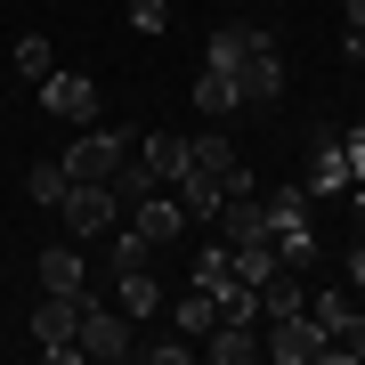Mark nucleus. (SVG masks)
<instances>
[{
    "label": "nucleus",
    "instance_id": "obj_1",
    "mask_svg": "<svg viewBox=\"0 0 365 365\" xmlns=\"http://www.w3.org/2000/svg\"><path fill=\"white\" fill-rule=\"evenodd\" d=\"M81 309H90L81 292H41V300H33V341H41V357H57V365L81 357Z\"/></svg>",
    "mask_w": 365,
    "mask_h": 365
},
{
    "label": "nucleus",
    "instance_id": "obj_32",
    "mask_svg": "<svg viewBox=\"0 0 365 365\" xmlns=\"http://www.w3.org/2000/svg\"><path fill=\"white\" fill-rule=\"evenodd\" d=\"M333 357H365V309H357V317H349V325H341V333H333Z\"/></svg>",
    "mask_w": 365,
    "mask_h": 365
},
{
    "label": "nucleus",
    "instance_id": "obj_26",
    "mask_svg": "<svg viewBox=\"0 0 365 365\" xmlns=\"http://www.w3.org/2000/svg\"><path fill=\"white\" fill-rule=\"evenodd\" d=\"M276 260L309 276V268H317V227H276Z\"/></svg>",
    "mask_w": 365,
    "mask_h": 365
},
{
    "label": "nucleus",
    "instance_id": "obj_12",
    "mask_svg": "<svg viewBox=\"0 0 365 365\" xmlns=\"http://www.w3.org/2000/svg\"><path fill=\"white\" fill-rule=\"evenodd\" d=\"M203 357L211 365H252V357H260V325H211L203 333Z\"/></svg>",
    "mask_w": 365,
    "mask_h": 365
},
{
    "label": "nucleus",
    "instance_id": "obj_8",
    "mask_svg": "<svg viewBox=\"0 0 365 365\" xmlns=\"http://www.w3.org/2000/svg\"><path fill=\"white\" fill-rule=\"evenodd\" d=\"M130 227L163 252V244H179V235H187V203L170 195V187H155V195H138V203H130Z\"/></svg>",
    "mask_w": 365,
    "mask_h": 365
},
{
    "label": "nucleus",
    "instance_id": "obj_6",
    "mask_svg": "<svg viewBox=\"0 0 365 365\" xmlns=\"http://www.w3.org/2000/svg\"><path fill=\"white\" fill-rule=\"evenodd\" d=\"M122 163H130V138H122V130H98V122H81V138L66 146V170H73V179H114Z\"/></svg>",
    "mask_w": 365,
    "mask_h": 365
},
{
    "label": "nucleus",
    "instance_id": "obj_34",
    "mask_svg": "<svg viewBox=\"0 0 365 365\" xmlns=\"http://www.w3.org/2000/svg\"><path fill=\"white\" fill-rule=\"evenodd\" d=\"M357 187H365V179H357ZM357 244H365V195H357Z\"/></svg>",
    "mask_w": 365,
    "mask_h": 365
},
{
    "label": "nucleus",
    "instance_id": "obj_29",
    "mask_svg": "<svg viewBox=\"0 0 365 365\" xmlns=\"http://www.w3.org/2000/svg\"><path fill=\"white\" fill-rule=\"evenodd\" d=\"M138 357H146V365H187L195 349H187V333H179V341H138Z\"/></svg>",
    "mask_w": 365,
    "mask_h": 365
},
{
    "label": "nucleus",
    "instance_id": "obj_28",
    "mask_svg": "<svg viewBox=\"0 0 365 365\" xmlns=\"http://www.w3.org/2000/svg\"><path fill=\"white\" fill-rule=\"evenodd\" d=\"M155 260V244H146L138 227H114V276H130V268H146Z\"/></svg>",
    "mask_w": 365,
    "mask_h": 365
},
{
    "label": "nucleus",
    "instance_id": "obj_9",
    "mask_svg": "<svg viewBox=\"0 0 365 365\" xmlns=\"http://www.w3.org/2000/svg\"><path fill=\"white\" fill-rule=\"evenodd\" d=\"M300 187H309L317 203H333L341 187H357V170H349V146H341V138H317V155H309V179H300Z\"/></svg>",
    "mask_w": 365,
    "mask_h": 365
},
{
    "label": "nucleus",
    "instance_id": "obj_16",
    "mask_svg": "<svg viewBox=\"0 0 365 365\" xmlns=\"http://www.w3.org/2000/svg\"><path fill=\"white\" fill-rule=\"evenodd\" d=\"M211 300H220V325H260V284H244V276H220Z\"/></svg>",
    "mask_w": 365,
    "mask_h": 365
},
{
    "label": "nucleus",
    "instance_id": "obj_17",
    "mask_svg": "<svg viewBox=\"0 0 365 365\" xmlns=\"http://www.w3.org/2000/svg\"><path fill=\"white\" fill-rule=\"evenodd\" d=\"M170 325H179V333H187V341H203V333H211V325H220V300H211V292H203V284H187V292H179V300H170Z\"/></svg>",
    "mask_w": 365,
    "mask_h": 365
},
{
    "label": "nucleus",
    "instance_id": "obj_11",
    "mask_svg": "<svg viewBox=\"0 0 365 365\" xmlns=\"http://www.w3.org/2000/svg\"><path fill=\"white\" fill-rule=\"evenodd\" d=\"M211 227H220V244H252V235H268V211H260V195H227Z\"/></svg>",
    "mask_w": 365,
    "mask_h": 365
},
{
    "label": "nucleus",
    "instance_id": "obj_25",
    "mask_svg": "<svg viewBox=\"0 0 365 365\" xmlns=\"http://www.w3.org/2000/svg\"><path fill=\"white\" fill-rule=\"evenodd\" d=\"M106 187H114V203H122V211H130L138 195H155V187H163V179H155V170H146V163L130 155V163H122V170H114V179H106Z\"/></svg>",
    "mask_w": 365,
    "mask_h": 365
},
{
    "label": "nucleus",
    "instance_id": "obj_30",
    "mask_svg": "<svg viewBox=\"0 0 365 365\" xmlns=\"http://www.w3.org/2000/svg\"><path fill=\"white\" fill-rule=\"evenodd\" d=\"M220 276H235V268H227V244H211V252H195V284L211 292V284H220Z\"/></svg>",
    "mask_w": 365,
    "mask_h": 365
},
{
    "label": "nucleus",
    "instance_id": "obj_19",
    "mask_svg": "<svg viewBox=\"0 0 365 365\" xmlns=\"http://www.w3.org/2000/svg\"><path fill=\"white\" fill-rule=\"evenodd\" d=\"M138 163L155 170L163 187H179V170H187V138H170V130H155V138H138Z\"/></svg>",
    "mask_w": 365,
    "mask_h": 365
},
{
    "label": "nucleus",
    "instance_id": "obj_4",
    "mask_svg": "<svg viewBox=\"0 0 365 365\" xmlns=\"http://www.w3.org/2000/svg\"><path fill=\"white\" fill-rule=\"evenodd\" d=\"M57 211H66V235H81V244H90V235H114V220H122V203H114L106 179H73Z\"/></svg>",
    "mask_w": 365,
    "mask_h": 365
},
{
    "label": "nucleus",
    "instance_id": "obj_22",
    "mask_svg": "<svg viewBox=\"0 0 365 365\" xmlns=\"http://www.w3.org/2000/svg\"><path fill=\"white\" fill-rule=\"evenodd\" d=\"M260 211H268V227H309V220H317V195L292 179V187H276V195H268Z\"/></svg>",
    "mask_w": 365,
    "mask_h": 365
},
{
    "label": "nucleus",
    "instance_id": "obj_21",
    "mask_svg": "<svg viewBox=\"0 0 365 365\" xmlns=\"http://www.w3.org/2000/svg\"><path fill=\"white\" fill-rule=\"evenodd\" d=\"M260 33H268V25H244V16H235V25H220V33H211V57H203V66L235 73V66H244V49H252Z\"/></svg>",
    "mask_w": 365,
    "mask_h": 365
},
{
    "label": "nucleus",
    "instance_id": "obj_5",
    "mask_svg": "<svg viewBox=\"0 0 365 365\" xmlns=\"http://www.w3.org/2000/svg\"><path fill=\"white\" fill-rule=\"evenodd\" d=\"M235 98L244 106H276L284 98V49H276V33H260L244 49V66H235Z\"/></svg>",
    "mask_w": 365,
    "mask_h": 365
},
{
    "label": "nucleus",
    "instance_id": "obj_2",
    "mask_svg": "<svg viewBox=\"0 0 365 365\" xmlns=\"http://www.w3.org/2000/svg\"><path fill=\"white\" fill-rule=\"evenodd\" d=\"M90 309H81V357H98V365H122V357H138V341H130V317L114 309V300H98V292H81Z\"/></svg>",
    "mask_w": 365,
    "mask_h": 365
},
{
    "label": "nucleus",
    "instance_id": "obj_15",
    "mask_svg": "<svg viewBox=\"0 0 365 365\" xmlns=\"http://www.w3.org/2000/svg\"><path fill=\"white\" fill-rule=\"evenodd\" d=\"M309 309V284H300V268H276L268 284H260V325L268 317H300Z\"/></svg>",
    "mask_w": 365,
    "mask_h": 365
},
{
    "label": "nucleus",
    "instance_id": "obj_13",
    "mask_svg": "<svg viewBox=\"0 0 365 365\" xmlns=\"http://www.w3.org/2000/svg\"><path fill=\"white\" fill-rule=\"evenodd\" d=\"M227 268L244 276V284H268V276L284 268V260H276V227H268V235H252V244H227Z\"/></svg>",
    "mask_w": 365,
    "mask_h": 365
},
{
    "label": "nucleus",
    "instance_id": "obj_24",
    "mask_svg": "<svg viewBox=\"0 0 365 365\" xmlns=\"http://www.w3.org/2000/svg\"><path fill=\"white\" fill-rule=\"evenodd\" d=\"M66 187H73V170H66V163H33V170H25V195H33L41 211L66 203Z\"/></svg>",
    "mask_w": 365,
    "mask_h": 365
},
{
    "label": "nucleus",
    "instance_id": "obj_18",
    "mask_svg": "<svg viewBox=\"0 0 365 365\" xmlns=\"http://www.w3.org/2000/svg\"><path fill=\"white\" fill-rule=\"evenodd\" d=\"M309 317H317V333L333 341V333L357 317V292H349V284H317V292H309Z\"/></svg>",
    "mask_w": 365,
    "mask_h": 365
},
{
    "label": "nucleus",
    "instance_id": "obj_10",
    "mask_svg": "<svg viewBox=\"0 0 365 365\" xmlns=\"http://www.w3.org/2000/svg\"><path fill=\"white\" fill-rule=\"evenodd\" d=\"M41 292H90V260L73 244H49L41 252Z\"/></svg>",
    "mask_w": 365,
    "mask_h": 365
},
{
    "label": "nucleus",
    "instance_id": "obj_23",
    "mask_svg": "<svg viewBox=\"0 0 365 365\" xmlns=\"http://www.w3.org/2000/svg\"><path fill=\"white\" fill-rule=\"evenodd\" d=\"M195 106H203L211 122H227L235 106H244V98H235V73H220V66H203V73H195Z\"/></svg>",
    "mask_w": 365,
    "mask_h": 365
},
{
    "label": "nucleus",
    "instance_id": "obj_14",
    "mask_svg": "<svg viewBox=\"0 0 365 365\" xmlns=\"http://www.w3.org/2000/svg\"><path fill=\"white\" fill-rule=\"evenodd\" d=\"M114 309L130 317V325H138V317H163V284H155V276H146V268L114 276Z\"/></svg>",
    "mask_w": 365,
    "mask_h": 365
},
{
    "label": "nucleus",
    "instance_id": "obj_33",
    "mask_svg": "<svg viewBox=\"0 0 365 365\" xmlns=\"http://www.w3.org/2000/svg\"><path fill=\"white\" fill-rule=\"evenodd\" d=\"M341 268H349V292H365V244H349V260H341Z\"/></svg>",
    "mask_w": 365,
    "mask_h": 365
},
{
    "label": "nucleus",
    "instance_id": "obj_3",
    "mask_svg": "<svg viewBox=\"0 0 365 365\" xmlns=\"http://www.w3.org/2000/svg\"><path fill=\"white\" fill-rule=\"evenodd\" d=\"M260 357H276V365H317V357H325V365H333V341L317 333V317H309V309H300V317H268Z\"/></svg>",
    "mask_w": 365,
    "mask_h": 365
},
{
    "label": "nucleus",
    "instance_id": "obj_7",
    "mask_svg": "<svg viewBox=\"0 0 365 365\" xmlns=\"http://www.w3.org/2000/svg\"><path fill=\"white\" fill-rule=\"evenodd\" d=\"M98 81L90 73H66V66H57L49 81H41V114H57V122H73V130H81V122H98Z\"/></svg>",
    "mask_w": 365,
    "mask_h": 365
},
{
    "label": "nucleus",
    "instance_id": "obj_20",
    "mask_svg": "<svg viewBox=\"0 0 365 365\" xmlns=\"http://www.w3.org/2000/svg\"><path fill=\"white\" fill-rule=\"evenodd\" d=\"M179 203L195 211V220H220V203H227V187L211 179V170H195V163H187V170H179Z\"/></svg>",
    "mask_w": 365,
    "mask_h": 365
},
{
    "label": "nucleus",
    "instance_id": "obj_31",
    "mask_svg": "<svg viewBox=\"0 0 365 365\" xmlns=\"http://www.w3.org/2000/svg\"><path fill=\"white\" fill-rule=\"evenodd\" d=\"M130 25L138 33H163L170 25V0H130Z\"/></svg>",
    "mask_w": 365,
    "mask_h": 365
},
{
    "label": "nucleus",
    "instance_id": "obj_27",
    "mask_svg": "<svg viewBox=\"0 0 365 365\" xmlns=\"http://www.w3.org/2000/svg\"><path fill=\"white\" fill-rule=\"evenodd\" d=\"M9 57H16V73H25V81H49V73H57V49H49L41 33H25V41H16Z\"/></svg>",
    "mask_w": 365,
    "mask_h": 365
}]
</instances>
